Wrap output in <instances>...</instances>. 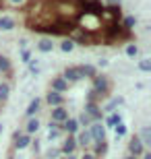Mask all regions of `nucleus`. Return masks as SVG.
Masks as SVG:
<instances>
[{"label": "nucleus", "mask_w": 151, "mask_h": 159, "mask_svg": "<svg viewBox=\"0 0 151 159\" xmlns=\"http://www.w3.org/2000/svg\"><path fill=\"white\" fill-rule=\"evenodd\" d=\"M130 37H133V33L124 29L120 23H104V27H101V43L116 46V43H122Z\"/></svg>", "instance_id": "nucleus-1"}, {"label": "nucleus", "mask_w": 151, "mask_h": 159, "mask_svg": "<svg viewBox=\"0 0 151 159\" xmlns=\"http://www.w3.org/2000/svg\"><path fill=\"white\" fill-rule=\"evenodd\" d=\"M108 89H110L108 77H104V75H95V77H93V91H95L99 97H104V95L108 93Z\"/></svg>", "instance_id": "nucleus-2"}, {"label": "nucleus", "mask_w": 151, "mask_h": 159, "mask_svg": "<svg viewBox=\"0 0 151 159\" xmlns=\"http://www.w3.org/2000/svg\"><path fill=\"white\" fill-rule=\"evenodd\" d=\"M89 134H91V141H106V126L101 122H93L89 126Z\"/></svg>", "instance_id": "nucleus-3"}, {"label": "nucleus", "mask_w": 151, "mask_h": 159, "mask_svg": "<svg viewBox=\"0 0 151 159\" xmlns=\"http://www.w3.org/2000/svg\"><path fill=\"white\" fill-rule=\"evenodd\" d=\"M128 151L133 157H141V155L145 153V147H143V143L139 141V136H133L130 143H128Z\"/></svg>", "instance_id": "nucleus-4"}, {"label": "nucleus", "mask_w": 151, "mask_h": 159, "mask_svg": "<svg viewBox=\"0 0 151 159\" xmlns=\"http://www.w3.org/2000/svg\"><path fill=\"white\" fill-rule=\"evenodd\" d=\"M62 79L66 83H77V81H81V72H79V66H68L66 70H64V75H62Z\"/></svg>", "instance_id": "nucleus-5"}, {"label": "nucleus", "mask_w": 151, "mask_h": 159, "mask_svg": "<svg viewBox=\"0 0 151 159\" xmlns=\"http://www.w3.org/2000/svg\"><path fill=\"white\" fill-rule=\"evenodd\" d=\"M66 118H68V110H66L64 106L52 107V122H56V124H62Z\"/></svg>", "instance_id": "nucleus-6"}, {"label": "nucleus", "mask_w": 151, "mask_h": 159, "mask_svg": "<svg viewBox=\"0 0 151 159\" xmlns=\"http://www.w3.org/2000/svg\"><path fill=\"white\" fill-rule=\"evenodd\" d=\"M31 145V136L29 134H21V132H15V147L21 151V149H27Z\"/></svg>", "instance_id": "nucleus-7"}, {"label": "nucleus", "mask_w": 151, "mask_h": 159, "mask_svg": "<svg viewBox=\"0 0 151 159\" xmlns=\"http://www.w3.org/2000/svg\"><path fill=\"white\" fill-rule=\"evenodd\" d=\"M75 149H77V141H75V136H66V141L62 143V147H60V153L64 155H73L75 153Z\"/></svg>", "instance_id": "nucleus-8"}, {"label": "nucleus", "mask_w": 151, "mask_h": 159, "mask_svg": "<svg viewBox=\"0 0 151 159\" xmlns=\"http://www.w3.org/2000/svg\"><path fill=\"white\" fill-rule=\"evenodd\" d=\"M62 128L66 130L70 136H75L77 132H79V122H77V118H66L62 122Z\"/></svg>", "instance_id": "nucleus-9"}, {"label": "nucleus", "mask_w": 151, "mask_h": 159, "mask_svg": "<svg viewBox=\"0 0 151 159\" xmlns=\"http://www.w3.org/2000/svg\"><path fill=\"white\" fill-rule=\"evenodd\" d=\"M46 101L50 103L52 107H58V106H64V97L60 93H56V91H50V93L46 95Z\"/></svg>", "instance_id": "nucleus-10"}, {"label": "nucleus", "mask_w": 151, "mask_h": 159, "mask_svg": "<svg viewBox=\"0 0 151 159\" xmlns=\"http://www.w3.org/2000/svg\"><path fill=\"white\" fill-rule=\"evenodd\" d=\"M66 89H68V83L64 81L62 77L52 79V89H50V91H56V93H60V95H62L64 91H66Z\"/></svg>", "instance_id": "nucleus-11"}, {"label": "nucleus", "mask_w": 151, "mask_h": 159, "mask_svg": "<svg viewBox=\"0 0 151 159\" xmlns=\"http://www.w3.org/2000/svg\"><path fill=\"white\" fill-rule=\"evenodd\" d=\"M75 141H77V145H81L83 149L89 147V145H91V134H89V130H81V132H77Z\"/></svg>", "instance_id": "nucleus-12"}, {"label": "nucleus", "mask_w": 151, "mask_h": 159, "mask_svg": "<svg viewBox=\"0 0 151 159\" xmlns=\"http://www.w3.org/2000/svg\"><path fill=\"white\" fill-rule=\"evenodd\" d=\"M79 72H81V79L85 77V79H93L95 75H97V68L93 64H83V66H79Z\"/></svg>", "instance_id": "nucleus-13"}, {"label": "nucleus", "mask_w": 151, "mask_h": 159, "mask_svg": "<svg viewBox=\"0 0 151 159\" xmlns=\"http://www.w3.org/2000/svg\"><path fill=\"white\" fill-rule=\"evenodd\" d=\"M37 50H40V52H52L54 50V39L52 37H41V39L37 41Z\"/></svg>", "instance_id": "nucleus-14"}, {"label": "nucleus", "mask_w": 151, "mask_h": 159, "mask_svg": "<svg viewBox=\"0 0 151 159\" xmlns=\"http://www.w3.org/2000/svg\"><path fill=\"white\" fill-rule=\"evenodd\" d=\"M40 106H41V99H40V97H35V99H31V103L27 106V110H25V114H27L29 118H33L35 114L40 112Z\"/></svg>", "instance_id": "nucleus-15"}, {"label": "nucleus", "mask_w": 151, "mask_h": 159, "mask_svg": "<svg viewBox=\"0 0 151 159\" xmlns=\"http://www.w3.org/2000/svg\"><path fill=\"white\" fill-rule=\"evenodd\" d=\"M37 130H40V120L37 118H29L27 120V126H25V134H35V132H37Z\"/></svg>", "instance_id": "nucleus-16"}, {"label": "nucleus", "mask_w": 151, "mask_h": 159, "mask_svg": "<svg viewBox=\"0 0 151 159\" xmlns=\"http://www.w3.org/2000/svg\"><path fill=\"white\" fill-rule=\"evenodd\" d=\"M120 122H122V116L118 112H112L110 116L106 118V126H108V128H114V126H116V124H120Z\"/></svg>", "instance_id": "nucleus-17"}, {"label": "nucleus", "mask_w": 151, "mask_h": 159, "mask_svg": "<svg viewBox=\"0 0 151 159\" xmlns=\"http://www.w3.org/2000/svg\"><path fill=\"white\" fill-rule=\"evenodd\" d=\"M15 19H11V17H0V29H4V31H11V29H15Z\"/></svg>", "instance_id": "nucleus-18"}, {"label": "nucleus", "mask_w": 151, "mask_h": 159, "mask_svg": "<svg viewBox=\"0 0 151 159\" xmlns=\"http://www.w3.org/2000/svg\"><path fill=\"white\" fill-rule=\"evenodd\" d=\"M108 153V141H97L95 143V157H99V155H106Z\"/></svg>", "instance_id": "nucleus-19"}, {"label": "nucleus", "mask_w": 151, "mask_h": 159, "mask_svg": "<svg viewBox=\"0 0 151 159\" xmlns=\"http://www.w3.org/2000/svg\"><path fill=\"white\" fill-rule=\"evenodd\" d=\"M11 95V85L8 83H0V101H6Z\"/></svg>", "instance_id": "nucleus-20"}, {"label": "nucleus", "mask_w": 151, "mask_h": 159, "mask_svg": "<svg viewBox=\"0 0 151 159\" xmlns=\"http://www.w3.org/2000/svg\"><path fill=\"white\" fill-rule=\"evenodd\" d=\"M139 141L143 143V147H147V145H151V130H149V128H143V130H141V136H139Z\"/></svg>", "instance_id": "nucleus-21"}, {"label": "nucleus", "mask_w": 151, "mask_h": 159, "mask_svg": "<svg viewBox=\"0 0 151 159\" xmlns=\"http://www.w3.org/2000/svg\"><path fill=\"white\" fill-rule=\"evenodd\" d=\"M58 134H60V126L56 122H50V130H48V139L52 141V139H58Z\"/></svg>", "instance_id": "nucleus-22"}, {"label": "nucleus", "mask_w": 151, "mask_h": 159, "mask_svg": "<svg viewBox=\"0 0 151 159\" xmlns=\"http://www.w3.org/2000/svg\"><path fill=\"white\" fill-rule=\"evenodd\" d=\"M77 122H79V126H85V128H89V126H91V124H93V120L89 118V116H87V114H85V112H83L81 116L77 118Z\"/></svg>", "instance_id": "nucleus-23"}, {"label": "nucleus", "mask_w": 151, "mask_h": 159, "mask_svg": "<svg viewBox=\"0 0 151 159\" xmlns=\"http://www.w3.org/2000/svg\"><path fill=\"white\" fill-rule=\"evenodd\" d=\"M0 72H11V60L0 54Z\"/></svg>", "instance_id": "nucleus-24"}, {"label": "nucleus", "mask_w": 151, "mask_h": 159, "mask_svg": "<svg viewBox=\"0 0 151 159\" xmlns=\"http://www.w3.org/2000/svg\"><path fill=\"white\" fill-rule=\"evenodd\" d=\"M73 48H75V41L73 39H62V43H60L62 52H73Z\"/></svg>", "instance_id": "nucleus-25"}, {"label": "nucleus", "mask_w": 151, "mask_h": 159, "mask_svg": "<svg viewBox=\"0 0 151 159\" xmlns=\"http://www.w3.org/2000/svg\"><path fill=\"white\" fill-rule=\"evenodd\" d=\"M60 155H62V153H60V149H54V147H50L46 151V159H58Z\"/></svg>", "instance_id": "nucleus-26"}, {"label": "nucleus", "mask_w": 151, "mask_h": 159, "mask_svg": "<svg viewBox=\"0 0 151 159\" xmlns=\"http://www.w3.org/2000/svg\"><path fill=\"white\" fill-rule=\"evenodd\" d=\"M120 103H122V97H114V99H112L110 103H108V106L104 107V110H106V112H114V107L120 106Z\"/></svg>", "instance_id": "nucleus-27"}, {"label": "nucleus", "mask_w": 151, "mask_h": 159, "mask_svg": "<svg viewBox=\"0 0 151 159\" xmlns=\"http://www.w3.org/2000/svg\"><path fill=\"white\" fill-rule=\"evenodd\" d=\"M114 132H116V139H120V136L126 134V126H124V122L116 124V126H114Z\"/></svg>", "instance_id": "nucleus-28"}, {"label": "nucleus", "mask_w": 151, "mask_h": 159, "mask_svg": "<svg viewBox=\"0 0 151 159\" xmlns=\"http://www.w3.org/2000/svg\"><path fill=\"white\" fill-rule=\"evenodd\" d=\"M122 21H124V25H122V27H124V29H133L134 27V23H137V21H134V17H122Z\"/></svg>", "instance_id": "nucleus-29"}, {"label": "nucleus", "mask_w": 151, "mask_h": 159, "mask_svg": "<svg viewBox=\"0 0 151 159\" xmlns=\"http://www.w3.org/2000/svg\"><path fill=\"white\" fill-rule=\"evenodd\" d=\"M139 68H141L143 72H149V70H151V60H149V58H143V60L139 62Z\"/></svg>", "instance_id": "nucleus-30"}, {"label": "nucleus", "mask_w": 151, "mask_h": 159, "mask_svg": "<svg viewBox=\"0 0 151 159\" xmlns=\"http://www.w3.org/2000/svg\"><path fill=\"white\" fill-rule=\"evenodd\" d=\"M137 54H139V48L134 46V43H130V46H126V56H128V58H134Z\"/></svg>", "instance_id": "nucleus-31"}, {"label": "nucleus", "mask_w": 151, "mask_h": 159, "mask_svg": "<svg viewBox=\"0 0 151 159\" xmlns=\"http://www.w3.org/2000/svg\"><path fill=\"white\" fill-rule=\"evenodd\" d=\"M21 60H23V62H29L31 60V50H23V52H21Z\"/></svg>", "instance_id": "nucleus-32"}, {"label": "nucleus", "mask_w": 151, "mask_h": 159, "mask_svg": "<svg viewBox=\"0 0 151 159\" xmlns=\"http://www.w3.org/2000/svg\"><path fill=\"white\" fill-rule=\"evenodd\" d=\"M29 68H31V72H37L40 70V62L37 60H29Z\"/></svg>", "instance_id": "nucleus-33"}, {"label": "nucleus", "mask_w": 151, "mask_h": 159, "mask_svg": "<svg viewBox=\"0 0 151 159\" xmlns=\"http://www.w3.org/2000/svg\"><path fill=\"white\" fill-rule=\"evenodd\" d=\"M108 6H120V0H110V2H108Z\"/></svg>", "instance_id": "nucleus-34"}, {"label": "nucleus", "mask_w": 151, "mask_h": 159, "mask_svg": "<svg viewBox=\"0 0 151 159\" xmlns=\"http://www.w3.org/2000/svg\"><path fill=\"white\" fill-rule=\"evenodd\" d=\"M81 159H95V155H93V153H85Z\"/></svg>", "instance_id": "nucleus-35"}, {"label": "nucleus", "mask_w": 151, "mask_h": 159, "mask_svg": "<svg viewBox=\"0 0 151 159\" xmlns=\"http://www.w3.org/2000/svg\"><path fill=\"white\" fill-rule=\"evenodd\" d=\"M23 2H25V0H11V4H17V6H19V4H23Z\"/></svg>", "instance_id": "nucleus-36"}, {"label": "nucleus", "mask_w": 151, "mask_h": 159, "mask_svg": "<svg viewBox=\"0 0 151 159\" xmlns=\"http://www.w3.org/2000/svg\"><path fill=\"white\" fill-rule=\"evenodd\" d=\"M143 159H151V153H143Z\"/></svg>", "instance_id": "nucleus-37"}, {"label": "nucleus", "mask_w": 151, "mask_h": 159, "mask_svg": "<svg viewBox=\"0 0 151 159\" xmlns=\"http://www.w3.org/2000/svg\"><path fill=\"white\" fill-rule=\"evenodd\" d=\"M124 159H139V157H133V155H126V157Z\"/></svg>", "instance_id": "nucleus-38"}, {"label": "nucleus", "mask_w": 151, "mask_h": 159, "mask_svg": "<svg viewBox=\"0 0 151 159\" xmlns=\"http://www.w3.org/2000/svg\"><path fill=\"white\" fill-rule=\"evenodd\" d=\"M66 159H77V157H75V155H66Z\"/></svg>", "instance_id": "nucleus-39"}, {"label": "nucleus", "mask_w": 151, "mask_h": 159, "mask_svg": "<svg viewBox=\"0 0 151 159\" xmlns=\"http://www.w3.org/2000/svg\"><path fill=\"white\" fill-rule=\"evenodd\" d=\"M2 130H4V126H2V124H0V134H2Z\"/></svg>", "instance_id": "nucleus-40"}, {"label": "nucleus", "mask_w": 151, "mask_h": 159, "mask_svg": "<svg viewBox=\"0 0 151 159\" xmlns=\"http://www.w3.org/2000/svg\"><path fill=\"white\" fill-rule=\"evenodd\" d=\"M58 159H66V157H58Z\"/></svg>", "instance_id": "nucleus-41"}, {"label": "nucleus", "mask_w": 151, "mask_h": 159, "mask_svg": "<svg viewBox=\"0 0 151 159\" xmlns=\"http://www.w3.org/2000/svg\"><path fill=\"white\" fill-rule=\"evenodd\" d=\"M8 159H15V157H8Z\"/></svg>", "instance_id": "nucleus-42"}, {"label": "nucleus", "mask_w": 151, "mask_h": 159, "mask_svg": "<svg viewBox=\"0 0 151 159\" xmlns=\"http://www.w3.org/2000/svg\"><path fill=\"white\" fill-rule=\"evenodd\" d=\"M0 112H2V107H0Z\"/></svg>", "instance_id": "nucleus-43"}]
</instances>
